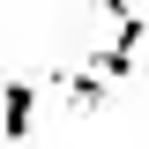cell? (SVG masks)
Here are the masks:
<instances>
[{
    "mask_svg": "<svg viewBox=\"0 0 149 149\" xmlns=\"http://www.w3.org/2000/svg\"><path fill=\"white\" fill-rule=\"evenodd\" d=\"M30 112H37V82H8V90H0V134L22 142V134H30Z\"/></svg>",
    "mask_w": 149,
    "mask_h": 149,
    "instance_id": "1",
    "label": "cell"
}]
</instances>
